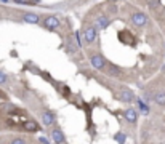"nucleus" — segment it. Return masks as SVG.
Here are the masks:
<instances>
[{"label":"nucleus","instance_id":"nucleus-6","mask_svg":"<svg viewBox=\"0 0 165 144\" xmlns=\"http://www.w3.org/2000/svg\"><path fill=\"white\" fill-rule=\"evenodd\" d=\"M124 115H125V119L128 120L130 123H136V120H138V114H136V110L135 109H127L125 112H124Z\"/></svg>","mask_w":165,"mask_h":144},{"label":"nucleus","instance_id":"nucleus-15","mask_svg":"<svg viewBox=\"0 0 165 144\" xmlns=\"http://www.w3.org/2000/svg\"><path fill=\"white\" fill-rule=\"evenodd\" d=\"M5 82H7V75H5V72L0 71V85H3Z\"/></svg>","mask_w":165,"mask_h":144},{"label":"nucleus","instance_id":"nucleus-10","mask_svg":"<svg viewBox=\"0 0 165 144\" xmlns=\"http://www.w3.org/2000/svg\"><path fill=\"white\" fill-rule=\"evenodd\" d=\"M107 24H109L107 18H106V16H100V18L96 19V24H95V27H96V29H104V27H107Z\"/></svg>","mask_w":165,"mask_h":144},{"label":"nucleus","instance_id":"nucleus-12","mask_svg":"<svg viewBox=\"0 0 165 144\" xmlns=\"http://www.w3.org/2000/svg\"><path fill=\"white\" fill-rule=\"evenodd\" d=\"M24 128L29 130V131H37V130H39V125H37L35 122H29V123L24 125Z\"/></svg>","mask_w":165,"mask_h":144},{"label":"nucleus","instance_id":"nucleus-8","mask_svg":"<svg viewBox=\"0 0 165 144\" xmlns=\"http://www.w3.org/2000/svg\"><path fill=\"white\" fill-rule=\"evenodd\" d=\"M42 122H44L46 127H50V125H53L55 122V115L48 112V110H45V112H42Z\"/></svg>","mask_w":165,"mask_h":144},{"label":"nucleus","instance_id":"nucleus-17","mask_svg":"<svg viewBox=\"0 0 165 144\" xmlns=\"http://www.w3.org/2000/svg\"><path fill=\"white\" fill-rule=\"evenodd\" d=\"M0 2H8V0H0Z\"/></svg>","mask_w":165,"mask_h":144},{"label":"nucleus","instance_id":"nucleus-3","mask_svg":"<svg viewBox=\"0 0 165 144\" xmlns=\"http://www.w3.org/2000/svg\"><path fill=\"white\" fill-rule=\"evenodd\" d=\"M83 35H85V42H87V43L92 45L93 42L96 40V27H95V26L87 27V29H85V34H83Z\"/></svg>","mask_w":165,"mask_h":144},{"label":"nucleus","instance_id":"nucleus-2","mask_svg":"<svg viewBox=\"0 0 165 144\" xmlns=\"http://www.w3.org/2000/svg\"><path fill=\"white\" fill-rule=\"evenodd\" d=\"M90 61H92V66L96 67V69H100V71H103V69H104V66H106V59L103 58L101 54H98V53L92 54Z\"/></svg>","mask_w":165,"mask_h":144},{"label":"nucleus","instance_id":"nucleus-16","mask_svg":"<svg viewBox=\"0 0 165 144\" xmlns=\"http://www.w3.org/2000/svg\"><path fill=\"white\" fill-rule=\"evenodd\" d=\"M116 139H117V141H120V143H124V141H125V134L119 133V134H117V136H116Z\"/></svg>","mask_w":165,"mask_h":144},{"label":"nucleus","instance_id":"nucleus-1","mask_svg":"<svg viewBox=\"0 0 165 144\" xmlns=\"http://www.w3.org/2000/svg\"><path fill=\"white\" fill-rule=\"evenodd\" d=\"M130 21L133 22L135 26H138V27H143L146 22H148V16L144 15V13H140V11H136L133 13V15L130 16Z\"/></svg>","mask_w":165,"mask_h":144},{"label":"nucleus","instance_id":"nucleus-4","mask_svg":"<svg viewBox=\"0 0 165 144\" xmlns=\"http://www.w3.org/2000/svg\"><path fill=\"white\" fill-rule=\"evenodd\" d=\"M119 98L122 101H125V103H131L135 99V95H133V91L127 90V88H122V90H119Z\"/></svg>","mask_w":165,"mask_h":144},{"label":"nucleus","instance_id":"nucleus-9","mask_svg":"<svg viewBox=\"0 0 165 144\" xmlns=\"http://www.w3.org/2000/svg\"><path fill=\"white\" fill-rule=\"evenodd\" d=\"M22 19H24L26 22H31V24H37L40 19H39V16L35 15V13H26L24 16H22Z\"/></svg>","mask_w":165,"mask_h":144},{"label":"nucleus","instance_id":"nucleus-11","mask_svg":"<svg viewBox=\"0 0 165 144\" xmlns=\"http://www.w3.org/2000/svg\"><path fill=\"white\" fill-rule=\"evenodd\" d=\"M154 101L160 106H165V91H157L154 95Z\"/></svg>","mask_w":165,"mask_h":144},{"label":"nucleus","instance_id":"nucleus-5","mask_svg":"<svg viewBox=\"0 0 165 144\" xmlns=\"http://www.w3.org/2000/svg\"><path fill=\"white\" fill-rule=\"evenodd\" d=\"M44 26L46 27V29L53 31V29H56V27L59 26V21H58V18H56V16H48V18H45Z\"/></svg>","mask_w":165,"mask_h":144},{"label":"nucleus","instance_id":"nucleus-13","mask_svg":"<svg viewBox=\"0 0 165 144\" xmlns=\"http://www.w3.org/2000/svg\"><path fill=\"white\" fill-rule=\"evenodd\" d=\"M107 74H109V75H117V74H119V69H117L114 64H111L109 69H107Z\"/></svg>","mask_w":165,"mask_h":144},{"label":"nucleus","instance_id":"nucleus-7","mask_svg":"<svg viewBox=\"0 0 165 144\" xmlns=\"http://www.w3.org/2000/svg\"><path fill=\"white\" fill-rule=\"evenodd\" d=\"M51 138H53V141H56V143H64L66 141L64 134H63V131H61L59 128H53V130H51Z\"/></svg>","mask_w":165,"mask_h":144},{"label":"nucleus","instance_id":"nucleus-14","mask_svg":"<svg viewBox=\"0 0 165 144\" xmlns=\"http://www.w3.org/2000/svg\"><path fill=\"white\" fill-rule=\"evenodd\" d=\"M138 106H140V110H141L143 114H148V112H149V107L143 103V101H138Z\"/></svg>","mask_w":165,"mask_h":144}]
</instances>
